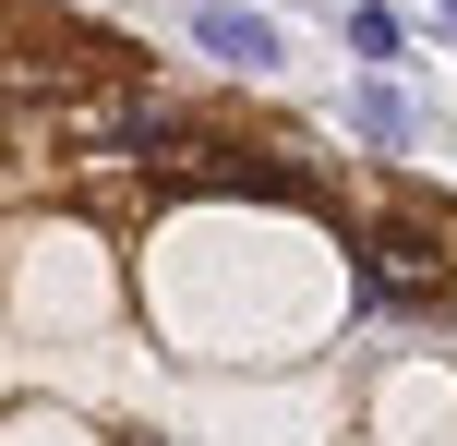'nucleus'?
I'll return each instance as SVG.
<instances>
[{"label": "nucleus", "mask_w": 457, "mask_h": 446, "mask_svg": "<svg viewBox=\"0 0 457 446\" xmlns=\"http://www.w3.org/2000/svg\"><path fill=\"white\" fill-rule=\"evenodd\" d=\"M181 37L205 48L217 72H253V85L289 61V37H277V13H265V0H193V13H181Z\"/></svg>", "instance_id": "f257e3e1"}, {"label": "nucleus", "mask_w": 457, "mask_h": 446, "mask_svg": "<svg viewBox=\"0 0 457 446\" xmlns=\"http://www.w3.org/2000/svg\"><path fill=\"white\" fill-rule=\"evenodd\" d=\"M337 24H349V61H361V72L410 61V13H397V0H337Z\"/></svg>", "instance_id": "f03ea898"}, {"label": "nucleus", "mask_w": 457, "mask_h": 446, "mask_svg": "<svg viewBox=\"0 0 457 446\" xmlns=\"http://www.w3.org/2000/svg\"><path fill=\"white\" fill-rule=\"evenodd\" d=\"M349 133H373V145H410V97H397L386 72H361V85H349Z\"/></svg>", "instance_id": "7ed1b4c3"}, {"label": "nucleus", "mask_w": 457, "mask_h": 446, "mask_svg": "<svg viewBox=\"0 0 457 446\" xmlns=\"http://www.w3.org/2000/svg\"><path fill=\"white\" fill-rule=\"evenodd\" d=\"M434 37H445V48H457V0H434Z\"/></svg>", "instance_id": "20e7f679"}]
</instances>
